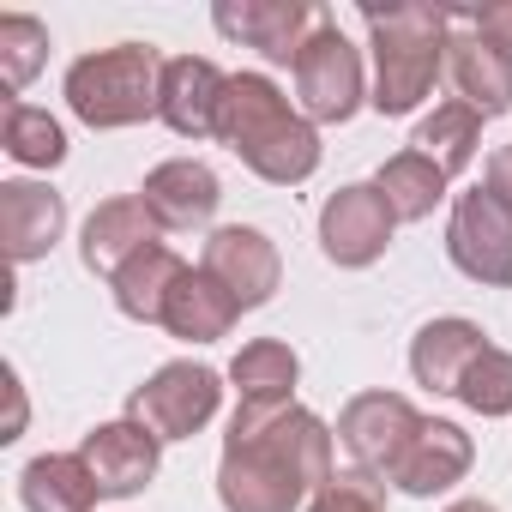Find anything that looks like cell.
Listing matches in <instances>:
<instances>
[{
	"label": "cell",
	"instance_id": "27",
	"mask_svg": "<svg viewBox=\"0 0 512 512\" xmlns=\"http://www.w3.org/2000/svg\"><path fill=\"white\" fill-rule=\"evenodd\" d=\"M458 404H470L476 416H512V350L488 344L476 356V368L458 386Z\"/></svg>",
	"mask_w": 512,
	"mask_h": 512
},
{
	"label": "cell",
	"instance_id": "19",
	"mask_svg": "<svg viewBox=\"0 0 512 512\" xmlns=\"http://www.w3.org/2000/svg\"><path fill=\"white\" fill-rule=\"evenodd\" d=\"M482 350H488V332H482L476 320H464V314H446V320H428V326L416 332V344H410V374H416V386L458 398V386H464V374L476 368Z\"/></svg>",
	"mask_w": 512,
	"mask_h": 512
},
{
	"label": "cell",
	"instance_id": "22",
	"mask_svg": "<svg viewBox=\"0 0 512 512\" xmlns=\"http://www.w3.org/2000/svg\"><path fill=\"white\" fill-rule=\"evenodd\" d=\"M181 253H169L163 241L157 247H145L139 260H127L121 272H115V308L127 314V320H139V326H163V308H169V290L181 284Z\"/></svg>",
	"mask_w": 512,
	"mask_h": 512
},
{
	"label": "cell",
	"instance_id": "25",
	"mask_svg": "<svg viewBox=\"0 0 512 512\" xmlns=\"http://www.w3.org/2000/svg\"><path fill=\"white\" fill-rule=\"evenodd\" d=\"M374 187L386 193V205L398 211V223H422V217H434V205L446 199V187H452V181H446L422 151H398V157H386V163H380Z\"/></svg>",
	"mask_w": 512,
	"mask_h": 512
},
{
	"label": "cell",
	"instance_id": "4",
	"mask_svg": "<svg viewBox=\"0 0 512 512\" xmlns=\"http://www.w3.org/2000/svg\"><path fill=\"white\" fill-rule=\"evenodd\" d=\"M157 97H163V55L151 43H115L67 67V109L97 133L151 121Z\"/></svg>",
	"mask_w": 512,
	"mask_h": 512
},
{
	"label": "cell",
	"instance_id": "20",
	"mask_svg": "<svg viewBox=\"0 0 512 512\" xmlns=\"http://www.w3.org/2000/svg\"><path fill=\"white\" fill-rule=\"evenodd\" d=\"M241 320V302L211 278V272H181V284L169 290V308H163V332L181 338V344H211V338H229V326Z\"/></svg>",
	"mask_w": 512,
	"mask_h": 512
},
{
	"label": "cell",
	"instance_id": "16",
	"mask_svg": "<svg viewBox=\"0 0 512 512\" xmlns=\"http://www.w3.org/2000/svg\"><path fill=\"white\" fill-rule=\"evenodd\" d=\"M446 79H452L458 103H470L482 121H494V115H506V109H512V61H506L500 49H488V43L464 25V13H452V37H446Z\"/></svg>",
	"mask_w": 512,
	"mask_h": 512
},
{
	"label": "cell",
	"instance_id": "31",
	"mask_svg": "<svg viewBox=\"0 0 512 512\" xmlns=\"http://www.w3.org/2000/svg\"><path fill=\"white\" fill-rule=\"evenodd\" d=\"M482 187H488V193L512 211V145H500V151L488 157V181H482Z\"/></svg>",
	"mask_w": 512,
	"mask_h": 512
},
{
	"label": "cell",
	"instance_id": "18",
	"mask_svg": "<svg viewBox=\"0 0 512 512\" xmlns=\"http://www.w3.org/2000/svg\"><path fill=\"white\" fill-rule=\"evenodd\" d=\"M470 458H476V446H470V434L458 422H422V434L404 446V458L392 464L386 482L398 494L428 500V494H446L452 482H464L470 476Z\"/></svg>",
	"mask_w": 512,
	"mask_h": 512
},
{
	"label": "cell",
	"instance_id": "13",
	"mask_svg": "<svg viewBox=\"0 0 512 512\" xmlns=\"http://www.w3.org/2000/svg\"><path fill=\"white\" fill-rule=\"evenodd\" d=\"M139 199L157 217V229H205L217 217V205H223V181L199 157H169V163H157L145 175Z\"/></svg>",
	"mask_w": 512,
	"mask_h": 512
},
{
	"label": "cell",
	"instance_id": "1",
	"mask_svg": "<svg viewBox=\"0 0 512 512\" xmlns=\"http://www.w3.org/2000/svg\"><path fill=\"white\" fill-rule=\"evenodd\" d=\"M332 428L302 404H241L223 434L217 500L223 512H296L326 494Z\"/></svg>",
	"mask_w": 512,
	"mask_h": 512
},
{
	"label": "cell",
	"instance_id": "5",
	"mask_svg": "<svg viewBox=\"0 0 512 512\" xmlns=\"http://www.w3.org/2000/svg\"><path fill=\"white\" fill-rule=\"evenodd\" d=\"M362 103H374V97H368V79H362V49L338 31L332 13H320L308 49H302V61H296V109H302L308 121L332 127V121H350Z\"/></svg>",
	"mask_w": 512,
	"mask_h": 512
},
{
	"label": "cell",
	"instance_id": "2",
	"mask_svg": "<svg viewBox=\"0 0 512 512\" xmlns=\"http://www.w3.org/2000/svg\"><path fill=\"white\" fill-rule=\"evenodd\" d=\"M217 139L272 187H296L320 169V133L266 73H235L223 91Z\"/></svg>",
	"mask_w": 512,
	"mask_h": 512
},
{
	"label": "cell",
	"instance_id": "23",
	"mask_svg": "<svg viewBox=\"0 0 512 512\" xmlns=\"http://www.w3.org/2000/svg\"><path fill=\"white\" fill-rule=\"evenodd\" d=\"M229 380H235L241 404H296L302 362H296V350L278 344V338H253V344H241V356L229 362Z\"/></svg>",
	"mask_w": 512,
	"mask_h": 512
},
{
	"label": "cell",
	"instance_id": "7",
	"mask_svg": "<svg viewBox=\"0 0 512 512\" xmlns=\"http://www.w3.org/2000/svg\"><path fill=\"white\" fill-rule=\"evenodd\" d=\"M446 260L482 290H506L512 284V211L488 187H470V193L452 199Z\"/></svg>",
	"mask_w": 512,
	"mask_h": 512
},
{
	"label": "cell",
	"instance_id": "30",
	"mask_svg": "<svg viewBox=\"0 0 512 512\" xmlns=\"http://www.w3.org/2000/svg\"><path fill=\"white\" fill-rule=\"evenodd\" d=\"M464 25H470L488 49H500V55L512 61V0H488V7H470Z\"/></svg>",
	"mask_w": 512,
	"mask_h": 512
},
{
	"label": "cell",
	"instance_id": "17",
	"mask_svg": "<svg viewBox=\"0 0 512 512\" xmlns=\"http://www.w3.org/2000/svg\"><path fill=\"white\" fill-rule=\"evenodd\" d=\"M67 229V199L49 181H7L0 187V241H7V260L31 266L61 241Z\"/></svg>",
	"mask_w": 512,
	"mask_h": 512
},
{
	"label": "cell",
	"instance_id": "32",
	"mask_svg": "<svg viewBox=\"0 0 512 512\" xmlns=\"http://www.w3.org/2000/svg\"><path fill=\"white\" fill-rule=\"evenodd\" d=\"M446 512H500V506H494V500H452Z\"/></svg>",
	"mask_w": 512,
	"mask_h": 512
},
{
	"label": "cell",
	"instance_id": "28",
	"mask_svg": "<svg viewBox=\"0 0 512 512\" xmlns=\"http://www.w3.org/2000/svg\"><path fill=\"white\" fill-rule=\"evenodd\" d=\"M49 61V31L25 13H7L0 19V73H7L13 91H25L37 79V67Z\"/></svg>",
	"mask_w": 512,
	"mask_h": 512
},
{
	"label": "cell",
	"instance_id": "15",
	"mask_svg": "<svg viewBox=\"0 0 512 512\" xmlns=\"http://www.w3.org/2000/svg\"><path fill=\"white\" fill-rule=\"evenodd\" d=\"M145 247H157V217H151L145 199L133 193V199H103V205L85 217L79 260H85L91 278H109V284H115V272H121L127 260H139Z\"/></svg>",
	"mask_w": 512,
	"mask_h": 512
},
{
	"label": "cell",
	"instance_id": "12",
	"mask_svg": "<svg viewBox=\"0 0 512 512\" xmlns=\"http://www.w3.org/2000/svg\"><path fill=\"white\" fill-rule=\"evenodd\" d=\"M79 458L91 464V476H97V488H103L109 500H127V494L151 488L157 458H163V440H157L151 428H139L133 416H121V422L91 428L85 446H79Z\"/></svg>",
	"mask_w": 512,
	"mask_h": 512
},
{
	"label": "cell",
	"instance_id": "10",
	"mask_svg": "<svg viewBox=\"0 0 512 512\" xmlns=\"http://www.w3.org/2000/svg\"><path fill=\"white\" fill-rule=\"evenodd\" d=\"M199 272H211V278L241 302V314H247V308H266V302L278 296V284H284L278 241H272L266 229H247V223H223V229L205 235Z\"/></svg>",
	"mask_w": 512,
	"mask_h": 512
},
{
	"label": "cell",
	"instance_id": "8",
	"mask_svg": "<svg viewBox=\"0 0 512 512\" xmlns=\"http://www.w3.org/2000/svg\"><path fill=\"white\" fill-rule=\"evenodd\" d=\"M422 410L404 398V392H356L350 404H344V416H338V446L350 452V464L356 470H368V476H392V464L404 458V446L422 434Z\"/></svg>",
	"mask_w": 512,
	"mask_h": 512
},
{
	"label": "cell",
	"instance_id": "21",
	"mask_svg": "<svg viewBox=\"0 0 512 512\" xmlns=\"http://www.w3.org/2000/svg\"><path fill=\"white\" fill-rule=\"evenodd\" d=\"M97 494H103V488H97V476H91V464H85L79 452H43V458H31L25 476H19L25 512H91Z\"/></svg>",
	"mask_w": 512,
	"mask_h": 512
},
{
	"label": "cell",
	"instance_id": "14",
	"mask_svg": "<svg viewBox=\"0 0 512 512\" xmlns=\"http://www.w3.org/2000/svg\"><path fill=\"white\" fill-rule=\"evenodd\" d=\"M223 91H229V79H223L205 55H175V61H163L157 121H163L169 133H181V139H217Z\"/></svg>",
	"mask_w": 512,
	"mask_h": 512
},
{
	"label": "cell",
	"instance_id": "24",
	"mask_svg": "<svg viewBox=\"0 0 512 512\" xmlns=\"http://www.w3.org/2000/svg\"><path fill=\"white\" fill-rule=\"evenodd\" d=\"M476 145H482V115H476L470 103H440V109L410 133V151H422L446 181L476 163Z\"/></svg>",
	"mask_w": 512,
	"mask_h": 512
},
{
	"label": "cell",
	"instance_id": "26",
	"mask_svg": "<svg viewBox=\"0 0 512 512\" xmlns=\"http://www.w3.org/2000/svg\"><path fill=\"white\" fill-rule=\"evenodd\" d=\"M0 145H7L13 163L25 169H55L67 157V133L49 109H31V103H7V121H0Z\"/></svg>",
	"mask_w": 512,
	"mask_h": 512
},
{
	"label": "cell",
	"instance_id": "29",
	"mask_svg": "<svg viewBox=\"0 0 512 512\" xmlns=\"http://www.w3.org/2000/svg\"><path fill=\"white\" fill-rule=\"evenodd\" d=\"M314 512H386V482L350 464V470H338L326 482V494L314 500Z\"/></svg>",
	"mask_w": 512,
	"mask_h": 512
},
{
	"label": "cell",
	"instance_id": "3",
	"mask_svg": "<svg viewBox=\"0 0 512 512\" xmlns=\"http://www.w3.org/2000/svg\"><path fill=\"white\" fill-rule=\"evenodd\" d=\"M362 25L374 37V109L410 115L434 91V79L446 73L452 13H440V7H362Z\"/></svg>",
	"mask_w": 512,
	"mask_h": 512
},
{
	"label": "cell",
	"instance_id": "9",
	"mask_svg": "<svg viewBox=\"0 0 512 512\" xmlns=\"http://www.w3.org/2000/svg\"><path fill=\"white\" fill-rule=\"evenodd\" d=\"M392 229H398V211L386 205V193L374 181H350L320 205V253L344 272L374 266L392 247Z\"/></svg>",
	"mask_w": 512,
	"mask_h": 512
},
{
	"label": "cell",
	"instance_id": "11",
	"mask_svg": "<svg viewBox=\"0 0 512 512\" xmlns=\"http://www.w3.org/2000/svg\"><path fill=\"white\" fill-rule=\"evenodd\" d=\"M211 25L229 37V43H247V49H260L266 61L278 67H296L314 25H320V7H308V0H223V7L211 13Z\"/></svg>",
	"mask_w": 512,
	"mask_h": 512
},
{
	"label": "cell",
	"instance_id": "6",
	"mask_svg": "<svg viewBox=\"0 0 512 512\" xmlns=\"http://www.w3.org/2000/svg\"><path fill=\"white\" fill-rule=\"evenodd\" d=\"M223 404V380L205 362H163L145 386H133L127 416L151 428L157 440H193Z\"/></svg>",
	"mask_w": 512,
	"mask_h": 512
}]
</instances>
